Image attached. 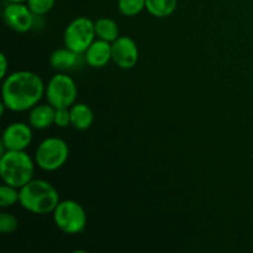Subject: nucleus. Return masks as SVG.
<instances>
[{
	"label": "nucleus",
	"instance_id": "3",
	"mask_svg": "<svg viewBox=\"0 0 253 253\" xmlns=\"http://www.w3.org/2000/svg\"><path fill=\"white\" fill-rule=\"evenodd\" d=\"M35 162L25 151H6L0 156V177L2 183L22 188L34 179Z\"/></svg>",
	"mask_w": 253,
	"mask_h": 253
},
{
	"label": "nucleus",
	"instance_id": "6",
	"mask_svg": "<svg viewBox=\"0 0 253 253\" xmlns=\"http://www.w3.org/2000/svg\"><path fill=\"white\" fill-rule=\"evenodd\" d=\"M77 95H78V88L76 82L64 72H58L54 74L46 84L44 96L47 103L51 104L54 109L71 108L73 104H76Z\"/></svg>",
	"mask_w": 253,
	"mask_h": 253
},
{
	"label": "nucleus",
	"instance_id": "11",
	"mask_svg": "<svg viewBox=\"0 0 253 253\" xmlns=\"http://www.w3.org/2000/svg\"><path fill=\"white\" fill-rule=\"evenodd\" d=\"M84 58L86 63L93 68H103L109 62L113 61L111 43L100 39L95 40L85 51Z\"/></svg>",
	"mask_w": 253,
	"mask_h": 253
},
{
	"label": "nucleus",
	"instance_id": "15",
	"mask_svg": "<svg viewBox=\"0 0 253 253\" xmlns=\"http://www.w3.org/2000/svg\"><path fill=\"white\" fill-rule=\"evenodd\" d=\"M94 24H95V34L98 39L113 43L115 40L120 37V30H119L118 24L113 19L100 17Z\"/></svg>",
	"mask_w": 253,
	"mask_h": 253
},
{
	"label": "nucleus",
	"instance_id": "23",
	"mask_svg": "<svg viewBox=\"0 0 253 253\" xmlns=\"http://www.w3.org/2000/svg\"><path fill=\"white\" fill-rule=\"evenodd\" d=\"M7 2H26L27 0H6Z\"/></svg>",
	"mask_w": 253,
	"mask_h": 253
},
{
	"label": "nucleus",
	"instance_id": "16",
	"mask_svg": "<svg viewBox=\"0 0 253 253\" xmlns=\"http://www.w3.org/2000/svg\"><path fill=\"white\" fill-rule=\"evenodd\" d=\"M177 5L178 0H146V10L158 19L170 16L177 9Z\"/></svg>",
	"mask_w": 253,
	"mask_h": 253
},
{
	"label": "nucleus",
	"instance_id": "2",
	"mask_svg": "<svg viewBox=\"0 0 253 253\" xmlns=\"http://www.w3.org/2000/svg\"><path fill=\"white\" fill-rule=\"evenodd\" d=\"M59 202L58 190L44 179H31L20 188V205L31 214H52Z\"/></svg>",
	"mask_w": 253,
	"mask_h": 253
},
{
	"label": "nucleus",
	"instance_id": "9",
	"mask_svg": "<svg viewBox=\"0 0 253 253\" xmlns=\"http://www.w3.org/2000/svg\"><path fill=\"white\" fill-rule=\"evenodd\" d=\"M113 62L121 69H131L138 62V47L128 36H120L111 43Z\"/></svg>",
	"mask_w": 253,
	"mask_h": 253
},
{
	"label": "nucleus",
	"instance_id": "22",
	"mask_svg": "<svg viewBox=\"0 0 253 253\" xmlns=\"http://www.w3.org/2000/svg\"><path fill=\"white\" fill-rule=\"evenodd\" d=\"M0 59H1V71H0V78L4 79L7 76V68H9V61L6 58V54H0Z\"/></svg>",
	"mask_w": 253,
	"mask_h": 253
},
{
	"label": "nucleus",
	"instance_id": "5",
	"mask_svg": "<svg viewBox=\"0 0 253 253\" xmlns=\"http://www.w3.org/2000/svg\"><path fill=\"white\" fill-rule=\"evenodd\" d=\"M69 157V147L59 137H47L37 146L35 162L37 167L46 172H54L66 165Z\"/></svg>",
	"mask_w": 253,
	"mask_h": 253
},
{
	"label": "nucleus",
	"instance_id": "20",
	"mask_svg": "<svg viewBox=\"0 0 253 253\" xmlns=\"http://www.w3.org/2000/svg\"><path fill=\"white\" fill-rule=\"evenodd\" d=\"M19 227V220L15 215L9 212H1L0 214V232L2 235L12 234Z\"/></svg>",
	"mask_w": 253,
	"mask_h": 253
},
{
	"label": "nucleus",
	"instance_id": "21",
	"mask_svg": "<svg viewBox=\"0 0 253 253\" xmlns=\"http://www.w3.org/2000/svg\"><path fill=\"white\" fill-rule=\"evenodd\" d=\"M54 125L58 127H67L71 125V113L69 108L56 109V115H54Z\"/></svg>",
	"mask_w": 253,
	"mask_h": 253
},
{
	"label": "nucleus",
	"instance_id": "17",
	"mask_svg": "<svg viewBox=\"0 0 253 253\" xmlns=\"http://www.w3.org/2000/svg\"><path fill=\"white\" fill-rule=\"evenodd\" d=\"M146 9V0H118V10L124 16H136Z\"/></svg>",
	"mask_w": 253,
	"mask_h": 253
},
{
	"label": "nucleus",
	"instance_id": "4",
	"mask_svg": "<svg viewBox=\"0 0 253 253\" xmlns=\"http://www.w3.org/2000/svg\"><path fill=\"white\" fill-rule=\"evenodd\" d=\"M52 215L54 225L67 235L81 234L86 227V212L76 200H61Z\"/></svg>",
	"mask_w": 253,
	"mask_h": 253
},
{
	"label": "nucleus",
	"instance_id": "18",
	"mask_svg": "<svg viewBox=\"0 0 253 253\" xmlns=\"http://www.w3.org/2000/svg\"><path fill=\"white\" fill-rule=\"evenodd\" d=\"M20 203V189L9 184H2L0 187V207L10 208Z\"/></svg>",
	"mask_w": 253,
	"mask_h": 253
},
{
	"label": "nucleus",
	"instance_id": "10",
	"mask_svg": "<svg viewBox=\"0 0 253 253\" xmlns=\"http://www.w3.org/2000/svg\"><path fill=\"white\" fill-rule=\"evenodd\" d=\"M32 127L30 124L12 123L2 132L1 143L7 151H25L32 142Z\"/></svg>",
	"mask_w": 253,
	"mask_h": 253
},
{
	"label": "nucleus",
	"instance_id": "14",
	"mask_svg": "<svg viewBox=\"0 0 253 253\" xmlns=\"http://www.w3.org/2000/svg\"><path fill=\"white\" fill-rule=\"evenodd\" d=\"M71 113V126L76 130L85 131L93 125V110L84 103H76L69 108Z\"/></svg>",
	"mask_w": 253,
	"mask_h": 253
},
{
	"label": "nucleus",
	"instance_id": "13",
	"mask_svg": "<svg viewBox=\"0 0 253 253\" xmlns=\"http://www.w3.org/2000/svg\"><path fill=\"white\" fill-rule=\"evenodd\" d=\"M79 58H81V54L64 47V48H58L52 52L49 56V64L56 71L67 72L73 69L78 64Z\"/></svg>",
	"mask_w": 253,
	"mask_h": 253
},
{
	"label": "nucleus",
	"instance_id": "12",
	"mask_svg": "<svg viewBox=\"0 0 253 253\" xmlns=\"http://www.w3.org/2000/svg\"><path fill=\"white\" fill-rule=\"evenodd\" d=\"M56 109L51 104H37L30 110L29 124L35 130H44L54 124Z\"/></svg>",
	"mask_w": 253,
	"mask_h": 253
},
{
	"label": "nucleus",
	"instance_id": "19",
	"mask_svg": "<svg viewBox=\"0 0 253 253\" xmlns=\"http://www.w3.org/2000/svg\"><path fill=\"white\" fill-rule=\"evenodd\" d=\"M26 4L37 16H43L53 9L56 0H27Z\"/></svg>",
	"mask_w": 253,
	"mask_h": 253
},
{
	"label": "nucleus",
	"instance_id": "7",
	"mask_svg": "<svg viewBox=\"0 0 253 253\" xmlns=\"http://www.w3.org/2000/svg\"><path fill=\"white\" fill-rule=\"evenodd\" d=\"M95 24L89 17L79 16L67 25L63 34V42L67 48L78 54H84L95 41Z\"/></svg>",
	"mask_w": 253,
	"mask_h": 253
},
{
	"label": "nucleus",
	"instance_id": "1",
	"mask_svg": "<svg viewBox=\"0 0 253 253\" xmlns=\"http://www.w3.org/2000/svg\"><path fill=\"white\" fill-rule=\"evenodd\" d=\"M46 91L41 77L31 71H16L2 79L1 98L7 110L14 113L30 111L40 104Z\"/></svg>",
	"mask_w": 253,
	"mask_h": 253
},
{
	"label": "nucleus",
	"instance_id": "8",
	"mask_svg": "<svg viewBox=\"0 0 253 253\" xmlns=\"http://www.w3.org/2000/svg\"><path fill=\"white\" fill-rule=\"evenodd\" d=\"M2 19L12 31L25 34L34 29L36 15L26 2H7L2 10Z\"/></svg>",
	"mask_w": 253,
	"mask_h": 253
}]
</instances>
